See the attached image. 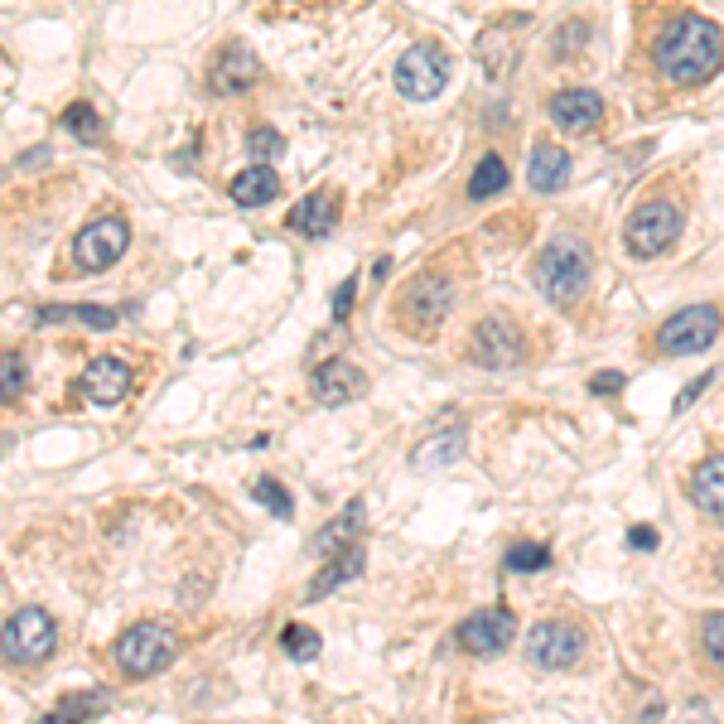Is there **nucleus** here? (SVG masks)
<instances>
[{
    "instance_id": "1",
    "label": "nucleus",
    "mask_w": 724,
    "mask_h": 724,
    "mask_svg": "<svg viewBox=\"0 0 724 724\" xmlns=\"http://www.w3.org/2000/svg\"><path fill=\"white\" fill-rule=\"evenodd\" d=\"M652 63L657 73L676 87H700L720 73L724 63V34L715 20L705 15H681L676 25H667L652 44Z\"/></svg>"
},
{
    "instance_id": "2",
    "label": "nucleus",
    "mask_w": 724,
    "mask_h": 724,
    "mask_svg": "<svg viewBox=\"0 0 724 724\" xmlns=\"http://www.w3.org/2000/svg\"><path fill=\"white\" fill-rule=\"evenodd\" d=\"M589 276H594V256H589V242L580 232L551 237L546 247L536 251V261H531V280H536V290L551 305H575L585 295Z\"/></svg>"
},
{
    "instance_id": "3",
    "label": "nucleus",
    "mask_w": 724,
    "mask_h": 724,
    "mask_svg": "<svg viewBox=\"0 0 724 724\" xmlns=\"http://www.w3.org/2000/svg\"><path fill=\"white\" fill-rule=\"evenodd\" d=\"M174 657H179V638H174V628H165V623H136V628H126L112 647L116 671L131 676V681L160 676Z\"/></svg>"
},
{
    "instance_id": "4",
    "label": "nucleus",
    "mask_w": 724,
    "mask_h": 724,
    "mask_svg": "<svg viewBox=\"0 0 724 724\" xmlns=\"http://www.w3.org/2000/svg\"><path fill=\"white\" fill-rule=\"evenodd\" d=\"M681 223H686V218H681V208H676L671 198H647V203H638V208L628 213L623 242H628L633 256L652 261V256L671 251V242L681 237Z\"/></svg>"
},
{
    "instance_id": "5",
    "label": "nucleus",
    "mask_w": 724,
    "mask_h": 724,
    "mask_svg": "<svg viewBox=\"0 0 724 724\" xmlns=\"http://www.w3.org/2000/svg\"><path fill=\"white\" fill-rule=\"evenodd\" d=\"M5 662L10 667H39V662H49L58 647V623L49 618L44 609H15L5 618Z\"/></svg>"
},
{
    "instance_id": "6",
    "label": "nucleus",
    "mask_w": 724,
    "mask_h": 724,
    "mask_svg": "<svg viewBox=\"0 0 724 724\" xmlns=\"http://www.w3.org/2000/svg\"><path fill=\"white\" fill-rule=\"evenodd\" d=\"M585 628L570 623V618H546L527 633V662L541 671H570L585 662Z\"/></svg>"
},
{
    "instance_id": "7",
    "label": "nucleus",
    "mask_w": 724,
    "mask_h": 724,
    "mask_svg": "<svg viewBox=\"0 0 724 724\" xmlns=\"http://www.w3.org/2000/svg\"><path fill=\"white\" fill-rule=\"evenodd\" d=\"M449 300H454V280L440 276V271H420V276L401 290L396 314H401V324H406L411 334H430L449 314Z\"/></svg>"
},
{
    "instance_id": "8",
    "label": "nucleus",
    "mask_w": 724,
    "mask_h": 724,
    "mask_svg": "<svg viewBox=\"0 0 724 724\" xmlns=\"http://www.w3.org/2000/svg\"><path fill=\"white\" fill-rule=\"evenodd\" d=\"M449 83V54L440 44H411L401 63H396V92L411 102H430L440 97Z\"/></svg>"
},
{
    "instance_id": "9",
    "label": "nucleus",
    "mask_w": 724,
    "mask_h": 724,
    "mask_svg": "<svg viewBox=\"0 0 724 724\" xmlns=\"http://www.w3.org/2000/svg\"><path fill=\"white\" fill-rule=\"evenodd\" d=\"M720 329H724V319L715 305H686L657 329L652 343H657L662 353H705V348L720 338Z\"/></svg>"
},
{
    "instance_id": "10",
    "label": "nucleus",
    "mask_w": 724,
    "mask_h": 724,
    "mask_svg": "<svg viewBox=\"0 0 724 724\" xmlns=\"http://www.w3.org/2000/svg\"><path fill=\"white\" fill-rule=\"evenodd\" d=\"M469 358H474L478 367H517V362L527 358V338H522V329H517L512 319L493 314V319L474 324V334H469Z\"/></svg>"
},
{
    "instance_id": "11",
    "label": "nucleus",
    "mask_w": 724,
    "mask_h": 724,
    "mask_svg": "<svg viewBox=\"0 0 724 724\" xmlns=\"http://www.w3.org/2000/svg\"><path fill=\"white\" fill-rule=\"evenodd\" d=\"M131 247V232L121 218H97V223H87L78 237H73V261L83 266V271H107L112 261H121Z\"/></svg>"
},
{
    "instance_id": "12",
    "label": "nucleus",
    "mask_w": 724,
    "mask_h": 724,
    "mask_svg": "<svg viewBox=\"0 0 724 724\" xmlns=\"http://www.w3.org/2000/svg\"><path fill=\"white\" fill-rule=\"evenodd\" d=\"M522 29H527V15H507V20H493V25L478 34V44H474V54H478V63H483V73L488 78H507L512 68H517V54H522Z\"/></svg>"
},
{
    "instance_id": "13",
    "label": "nucleus",
    "mask_w": 724,
    "mask_h": 724,
    "mask_svg": "<svg viewBox=\"0 0 724 724\" xmlns=\"http://www.w3.org/2000/svg\"><path fill=\"white\" fill-rule=\"evenodd\" d=\"M512 638H517V618L507 609L469 613V618L459 623V647L474 652V657H498V652H507Z\"/></svg>"
},
{
    "instance_id": "14",
    "label": "nucleus",
    "mask_w": 724,
    "mask_h": 724,
    "mask_svg": "<svg viewBox=\"0 0 724 724\" xmlns=\"http://www.w3.org/2000/svg\"><path fill=\"white\" fill-rule=\"evenodd\" d=\"M256 78H261V58L251 54L247 44H223L218 58L208 63V87H213L218 97H237V92H247Z\"/></svg>"
},
{
    "instance_id": "15",
    "label": "nucleus",
    "mask_w": 724,
    "mask_h": 724,
    "mask_svg": "<svg viewBox=\"0 0 724 724\" xmlns=\"http://www.w3.org/2000/svg\"><path fill=\"white\" fill-rule=\"evenodd\" d=\"M309 391H314L319 406H343V401H353L358 391H367V372L353 367L348 358H329L324 367H314Z\"/></svg>"
},
{
    "instance_id": "16",
    "label": "nucleus",
    "mask_w": 724,
    "mask_h": 724,
    "mask_svg": "<svg viewBox=\"0 0 724 724\" xmlns=\"http://www.w3.org/2000/svg\"><path fill=\"white\" fill-rule=\"evenodd\" d=\"M551 121H556L560 131H570V136H580V131H594L599 121H604V97L599 92H589V87H565L551 97Z\"/></svg>"
},
{
    "instance_id": "17",
    "label": "nucleus",
    "mask_w": 724,
    "mask_h": 724,
    "mask_svg": "<svg viewBox=\"0 0 724 724\" xmlns=\"http://www.w3.org/2000/svg\"><path fill=\"white\" fill-rule=\"evenodd\" d=\"M362 531H367V502L353 498L343 512H338L334 522L324 531H314V541H309V551L314 556H343V551H353L362 546Z\"/></svg>"
},
{
    "instance_id": "18",
    "label": "nucleus",
    "mask_w": 724,
    "mask_h": 724,
    "mask_svg": "<svg viewBox=\"0 0 724 724\" xmlns=\"http://www.w3.org/2000/svg\"><path fill=\"white\" fill-rule=\"evenodd\" d=\"M78 391H83L92 406H116L126 391H131V367L121 358H97L87 362L83 382H78Z\"/></svg>"
},
{
    "instance_id": "19",
    "label": "nucleus",
    "mask_w": 724,
    "mask_h": 724,
    "mask_svg": "<svg viewBox=\"0 0 724 724\" xmlns=\"http://www.w3.org/2000/svg\"><path fill=\"white\" fill-rule=\"evenodd\" d=\"M527 179L536 194H560L565 189V179H570V155L551 145V140H541L536 150H531V165H527Z\"/></svg>"
},
{
    "instance_id": "20",
    "label": "nucleus",
    "mask_w": 724,
    "mask_h": 724,
    "mask_svg": "<svg viewBox=\"0 0 724 724\" xmlns=\"http://www.w3.org/2000/svg\"><path fill=\"white\" fill-rule=\"evenodd\" d=\"M334 223H338V198L334 194H309V198H300L295 208H290V227L300 232V237H329L334 232Z\"/></svg>"
},
{
    "instance_id": "21",
    "label": "nucleus",
    "mask_w": 724,
    "mask_h": 724,
    "mask_svg": "<svg viewBox=\"0 0 724 724\" xmlns=\"http://www.w3.org/2000/svg\"><path fill=\"white\" fill-rule=\"evenodd\" d=\"M362 570H367V546H353V551H343V556H334L314 580H309L305 599L314 604V599H324V594H334L338 585H348V580H358Z\"/></svg>"
},
{
    "instance_id": "22",
    "label": "nucleus",
    "mask_w": 724,
    "mask_h": 724,
    "mask_svg": "<svg viewBox=\"0 0 724 724\" xmlns=\"http://www.w3.org/2000/svg\"><path fill=\"white\" fill-rule=\"evenodd\" d=\"M691 502L710 517H724V454L700 459L696 474H691Z\"/></svg>"
},
{
    "instance_id": "23",
    "label": "nucleus",
    "mask_w": 724,
    "mask_h": 724,
    "mask_svg": "<svg viewBox=\"0 0 724 724\" xmlns=\"http://www.w3.org/2000/svg\"><path fill=\"white\" fill-rule=\"evenodd\" d=\"M271 198H280V174L271 165H247L232 179V203L242 208H266Z\"/></svg>"
},
{
    "instance_id": "24",
    "label": "nucleus",
    "mask_w": 724,
    "mask_h": 724,
    "mask_svg": "<svg viewBox=\"0 0 724 724\" xmlns=\"http://www.w3.org/2000/svg\"><path fill=\"white\" fill-rule=\"evenodd\" d=\"M464 454V425H454V430H435L430 440H420L411 449V469H445L449 459H459Z\"/></svg>"
},
{
    "instance_id": "25",
    "label": "nucleus",
    "mask_w": 724,
    "mask_h": 724,
    "mask_svg": "<svg viewBox=\"0 0 724 724\" xmlns=\"http://www.w3.org/2000/svg\"><path fill=\"white\" fill-rule=\"evenodd\" d=\"M107 705H112L107 691H78V696L58 700V710H49L39 724H87L92 715H107Z\"/></svg>"
},
{
    "instance_id": "26",
    "label": "nucleus",
    "mask_w": 724,
    "mask_h": 724,
    "mask_svg": "<svg viewBox=\"0 0 724 724\" xmlns=\"http://www.w3.org/2000/svg\"><path fill=\"white\" fill-rule=\"evenodd\" d=\"M507 189V165H502L498 155H483L469 174V198H493Z\"/></svg>"
},
{
    "instance_id": "27",
    "label": "nucleus",
    "mask_w": 724,
    "mask_h": 724,
    "mask_svg": "<svg viewBox=\"0 0 724 724\" xmlns=\"http://www.w3.org/2000/svg\"><path fill=\"white\" fill-rule=\"evenodd\" d=\"M63 131L78 136L83 145H97V140H102V116H97V107H87V102H73V107L63 112Z\"/></svg>"
},
{
    "instance_id": "28",
    "label": "nucleus",
    "mask_w": 724,
    "mask_h": 724,
    "mask_svg": "<svg viewBox=\"0 0 724 724\" xmlns=\"http://www.w3.org/2000/svg\"><path fill=\"white\" fill-rule=\"evenodd\" d=\"M700 657L724 676V613H705L700 618Z\"/></svg>"
},
{
    "instance_id": "29",
    "label": "nucleus",
    "mask_w": 724,
    "mask_h": 724,
    "mask_svg": "<svg viewBox=\"0 0 724 724\" xmlns=\"http://www.w3.org/2000/svg\"><path fill=\"white\" fill-rule=\"evenodd\" d=\"M280 647L290 652V662H314V657H319V633H314V628H305V623H285Z\"/></svg>"
},
{
    "instance_id": "30",
    "label": "nucleus",
    "mask_w": 724,
    "mask_h": 724,
    "mask_svg": "<svg viewBox=\"0 0 724 724\" xmlns=\"http://www.w3.org/2000/svg\"><path fill=\"white\" fill-rule=\"evenodd\" d=\"M251 498L261 502L271 517H290V512H295V498L280 488L276 478H256V483H251Z\"/></svg>"
},
{
    "instance_id": "31",
    "label": "nucleus",
    "mask_w": 724,
    "mask_h": 724,
    "mask_svg": "<svg viewBox=\"0 0 724 724\" xmlns=\"http://www.w3.org/2000/svg\"><path fill=\"white\" fill-rule=\"evenodd\" d=\"M280 150H285V140H280V131H271V126H256L247 136V155H251V165H271Z\"/></svg>"
},
{
    "instance_id": "32",
    "label": "nucleus",
    "mask_w": 724,
    "mask_h": 724,
    "mask_svg": "<svg viewBox=\"0 0 724 724\" xmlns=\"http://www.w3.org/2000/svg\"><path fill=\"white\" fill-rule=\"evenodd\" d=\"M546 565H551V546L541 541H522L507 551V570H546Z\"/></svg>"
},
{
    "instance_id": "33",
    "label": "nucleus",
    "mask_w": 724,
    "mask_h": 724,
    "mask_svg": "<svg viewBox=\"0 0 724 724\" xmlns=\"http://www.w3.org/2000/svg\"><path fill=\"white\" fill-rule=\"evenodd\" d=\"M20 387H25V358L10 348V353L0 358V391H5V401H15Z\"/></svg>"
},
{
    "instance_id": "34",
    "label": "nucleus",
    "mask_w": 724,
    "mask_h": 724,
    "mask_svg": "<svg viewBox=\"0 0 724 724\" xmlns=\"http://www.w3.org/2000/svg\"><path fill=\"white\" fill-rule=\"evenodd\" d=\"M73 319L87 324V329H116V314L102 305H73Z\"/></svg>"
},
{
    "instance_id": "35",
    "label": "nucleus",
    "mask_w": 724,
    "mask_h": 724,
    "mask_svg": "<svg viewBox=\"0 0 724 724\" xmlns=\"http://www.w3.org/2000/svg\"><path fill=\"white\" fill-rule=\"evenodd\" d=\"M585 34H589L585 20H570V25H565V29L556 34V58H560V54H575V49H580L575 39H585Z\"/></svg>"
},
{
    "instance_id": "36",
    "label": "nucleus",
    "mask_w": 724,
    "mask_h": 724,
    "mask_svg": "<svg viewBox=\"0 0 724 724\" xmlns=\"http://www.w3.org/2000/svg\"><path fill=\"white\" fill-rule=\"evenodd\" d=\"M623 382H628L623 372H594V377H589V391H594V396H613V391H623Z\"/></svg>"
},
{
    "instance_id": "37",
    "label": "nucleus",
    "mask_w": 724,
    "mask_h": 724,
    "mask_svg": "<svg viewBox=\"0 0 724 724\" xmlns=\"http://www.w3.org/2000/svg\"><path fill=\"white\" fill-rule=\"evenodd\" d=\"M353 295H358V280L348 276L343 285L334 290V319H348V305H353Z\"/></svg>"
},
{
    "instance_id": "38",
    "label": "nucleus",
    "mask_w": 724,
    "mask_h": 724,
    "mask_svg": "<svg viewBox=\"0 0 724 724\" xmlns=\"http://www.w3.org/2000/svg\"><path fill=\"white\" fill-rule=\"evenodd\" d=\"M710 382H715V372H705V377H696L691 387H686V391H681V396H676V411H686V406H696V401H700V391L710 387Z\"/></svg>"
},
{
    "instance_id": "39",
    "label": "nucleus",
    "mask_w": 724,
    "mask_h": 724,
    "mask_svg": "<svg viewBox=\"0 0 724 724\" xmlns=\"http://www.w3.org/2000/svg\"><path fill=\"white\" fill-rule=\"evenodd\" d=\"M681 724H720V720H715V710H710L705 700H691L686 715H681Z\"/></svg>"
},
{
    "instance_id": "40",
    "label": "nucleus",
    "mask_w": 724,
    "mask_h": 724,
    "mask_svg": "<svg viewBox=\"0 0 724 724\" xmlns=\"http://www.w3.org/2000/svg\"><path fill=\"white\" fill-rule=\"evenodd\" d=\"M628 546L633 551H657V527H633L628 531Z\"/></svg>"
},
{
    "instance_id": "41",
    "label": "nucleus",
    "mask_w": 724,
    "mask_h": 724,
    "mask_svg": "<svg viewBox=\"0 0 724 724\" xmlns=\"http://www.w3.org/2000/svg\"><path fill=\"white\" fill-rule=\"evenodd\" d=\"M44 160H49V150H44V145H39V150H29V155H20V165H25V169H39Z\"/></svg>"
},
{
    "instance_id": "42",
    "label": "nucleus",
    "mask_w": 724,
    "mask_h": 724,
    "mask_svg": "<svg viewBox=\"0 0 724 724\" xmlns=\"http://www.w3.org/2000/svg\"><path fill=\"white\" fill-rule=\"evenodd\" d=\"M715 580H720V589H724V556H715Z\"/></svg>"
}]
</instances>
